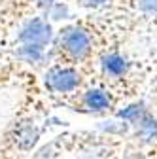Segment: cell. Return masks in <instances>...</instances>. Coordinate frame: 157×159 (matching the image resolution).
<instances>
[{
  "label": "cell",
  "mask_w": 157,
  "mask_h": 159,
  "mask_svg": "<svg viewBox=\"0 0 157 159\" xmlns=\"http://www.w3.org/2000/svg\"><path fill=\"white\" fill-rule=\"evenodd\" d=\"M83 102H85V106L91 108V110H106V108L110 106V97L106 95V91L93 89V91H87V93H85Z\"/></svg>",
  "instance_id": "cell-4"
},
{
  "label": "cell",
  "mask_w": 157,
  "mask_h": 159,
  "mask_svg": "<svg viewBox=\"0 0 157 159\" xmlns=\"http://www.w3.org/2000/svg\"><path fill=\"white\" fill-rule=\"evenodd\" d=\"M57 48L65 53L68 61H83L91 53V36L89 30L82 27H66L59 34Z\"/></svg>",
  "instance_id": "cell-1"
},
{
  "label": "cell",
  "mask_w": 157,
  "mask_h": 159,
  "mask_svg": "<svg viewBox=\"0 0 157 159\" xmlns=\"http://www.w3.org/2000/svg\"><path fill=\"white\" fill-rule=\"evenodd\" d=\"M85 2H89V4H93V6H99V4H104L106 0H85Z\"/></svg>",
  "instance_id": "cell-5"
},
{
  "label": "cell",
  "mask_w": 157,
  "mask_h": 159,
  "mask_svg": "<svg viewBox=\"0 0 157 159\" xmlns=\"http://www.w3.org/2000/svg\"><path fill=\"white\" fill-rule=\"evenodd\" d=\"M102 68H104V74L106 76H123L125 68H127V63H125V59L119 55V53H110L102 59Z\"/></svg>",
  "instance_id": "cell-3"
},
{
  "label": "cell",
  "mask_w": 157,
  "mask_h": 159,
  "mask_svg": "<svg viewBox=\"0 0 157 159\" xmlns=\"http://www.w3.org/2000/svg\"><path fill=\"white\" fill-rule=\"evenodd\" d=\"M78 84H80V74L66 66H57L47 74V85L55 93H68Z\"/></svg>",
  "instance_id": "cell-2"
}]
</instances>
